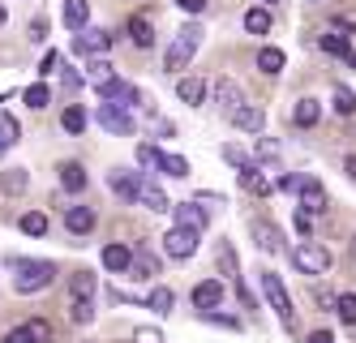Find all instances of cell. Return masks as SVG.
<instances>
[{
    "mask_svg": "<svg viewBox=\"0 0 356 343\" xmlns=\"http://www.w3.org/2000/svg\"><path fill=\"white\" fill-rule=\"evenodd\" d=\"M9 271H13V292H22V296H35L56 283V266L39 262V257H9Z\"/></svg>",
    "mask_w": 356,
    "mask_h": 343,
    "instance_id": "6da1fadb",
    "label": "cell"
},
{
    "mask_svg": "<svg viewBox=\"0 0 356 343\" xmlns=\"http://www.w3.org/2000/svg\"><path fill=\"white\" fill-rule=\"evenodd\" d=\"M202 26L197 22H189V26H181V31H176V39H172V47L163 51V69L168 73H185L189 69V61L197 56V47H202Z\"/></svg>",
    "mask_w": 356,
    "mask_h": 343,
    "instance_id": "7a4b0ae2",
    "label": "cell"
},
{
    "mask_svg": "<svg viewBox=\"0 0 356 343\" xmlns=\"http://www.w3.org/2000/svg\"><path fill=\"white\" fill-rule=\"evenodd\" d=\"M258 283H262V292H266V305L279 313V326L292 330V326H296V309H292V296H288L284 279H279L275 271H262V275H258Z\"/></svg>",
    "mask_w": 356,
    "mask_h": 343,
    "instance_id": "3957f363",
    "label": "cell"
},
{
    "mask_svg": "<svg viewBox=\"0 0 356 343\" xmlns=\"http://www.w3.org/2000/svg\"><path fill=\"white\" fill-rule=\"evenodd\" d=\"M330 249L326 245H314V241H305V245H296L292 249V266L300 271V275H326L330 271Z\"/></svg>",
    "mask_w": 356,
    "mask_h": 343,
    "instance_id": "277c9868",
    "label": "cell"
},
{
    "mask_svg": "<svg viewBox=\"0 0 356 343\" xmlns=\"http://www.w3.org/2000/svg\"><path fill=\"white\" fill-rule=\"evenodd\" d=\"M99 125L108 129L112 138H134V112L129 108H120V103H104V108H99Z\"/></svg>",
    "mask_w": 356,
    "mask_h": 343,
    "instance_id": "5b68a950",
    "label": "cell"
},
{
    "mask_svg": "<svg viewBox=\"0 0 356 343\" xmlns=\"http://www.w3.org/2000/svg\"><path fill=\"white\" fill-rule=\"evenodd\" d=\"M108 47H112V35H108V31H99V26H86V31L73 39V51H78V56H86V61L104 56Z\"/></svg>",
    "mask_w": 356,
    "mask_h": 343,
    "instance_id": "8992f818",
    "label": "cell"
},
{
    "mask_svg": "<svg viewBox=\"0 0 356 343\" xmlns=\"http://www.w3.org/2000/svg\"><path fill=\"white\" fill-rule=\"evenodd\" d=\"M5 343H52V322L47 318H31V322H22L5 335Z\"/></svg>",
    "mask_w": 356,
    "mask_h": 343,
    "instance_id": "52a82bcc",
    "label": "cell"
},
{
    "mask_svg": "<svg viewBox=\"0 0 356 343\" xmlns=\"http://www.w3.org/2000/svg\"><path fill=\"white\" fill-rule=\"evenodd\" d=\"M197 236H202V232H193V228H172V232L163 236L168 257H193V253H197Z\"/></svg>",
    "mask_w": 356,
    "mask_h": 343,
    "instance_id": "ba28073f",
    "label": "cell"
},
{
    "mask_svg": "<svg viewBox=\"0 0 356 343\" xmlns=\"http://www.w3.org/2000/svg\"><path fill=\"white\" fill-rule=\"evenodd\" d=\"M296 206L305 210V215H322V210H326V189H322L314 176H305L300 193H296Z\"/></svg>",
    "mask_w": 356,
    "mask_h": 343,
    "instance_id": "9c48e42d",
    "label": "cell"
},
{
    "mask_svg": "<svg viewBox=\"0 0 356 343\" xmlns=\"http://www.w3.org/2000/svg\"><path fill=\"white\" fill-rule=\"evenodd\" d=\"M108 184H112V193H120L124 202H138V193H142V172H129V168H116V172L108 176Z\"/></svg>",
    "mask_w": 356,
    "mask_h": 343,
    "instance_id": "30bf717a",
    "label": "cell"
},
{
    "mask_svg": "<svg viewBox=\"0 0 356 343\" xmlns=\"http://www.w3.org/2000/svg\"><path fill=\"white\" fill-rule=\"evenodd\" d=\"M219 305H223V283L219 279H202L193 287V309L207 313V309H219Z\"/></svg>",
    "mask_w": 356,
    "mask_h": 343,
    "instance_id": "8fae6325",
    "label": "cell"
},
{
    "mask_svg": "<svg viewBox=\"0 0 356 343\" xmlns=\"http://www.w3.org/2000/svg\"><path fill=\"white\" fill-rule=\"evenodd\" d=\"M215 99H219V108H223L227 116H236V112L245 108L241 86H236V82H227V77H219V82H215Z\"/></svg>",
    "mask_w": 356,
    "mask_h": 343,
    "instance_id": "7c38bea8",
    "label": "cell"
},
{
    "mask_svg": "<svg viewBox=\"0 0 356 343\" xmlns=\"http://www.w3.org/2000/svg\"><path fill=\"white\" fill-rule=\"evenodd\" d=\"M95 219H99L95 206H69V210H65V228H69L73 236H86V232L95 228Z\"/></svg>",
    "mask_w": 356,
    "mask_h": 343,
    "instance_id": "4fadbf2b",
    "label": "cell"
},
{
    "mask_svg": "<svg viewBox=\"0 0 356 343\" xmlns=\"http://www.w3.org/2000/svg\"><path fill=\"white\" fill-rule=\"evenodd\" d=\"M104 266L112 271V275H124L134 266V253H129V245H120V241H112L108 249H104Z\"/></svg>",
    "mask_w": 356,
    "mask_h": 343,
    "instance_id": "5bb4252c",
    "label": "cell"
},
{
    "mask_svg": "<svg viewBox=\"0 0 356 343\" xmlns=\"http://www.w3.org/2000/svg\"><path fill=\"white\" fill-rule=\"evenodd\" d=\"M236 129H245V134H262V125H266V112L258 108V103H245V108L232 116Z\"/></svg>",
    "mask_w": 356,
    "mask_h": 343,
    "instance_id": "9a60e30c",
    "label": "cell"
},
{
    "mask_svg": "<svg viewBox=\"0 0 356 343\" xmlns=\"http://www.w3.org/2000/svg\"><path fill=\"white\" fill-rule=\"evenodd\" d=\"M86 22H90V5H86V0H65V26H69V31L82 35Z\"/></svg>",
    "mask_w": 356,
    "mask_h": 343,
    "instance_id": "2e32d148",
    "label": "cell"
},
{
    "mask_svg": "<svg viewBox=\"0 0 356 343\" xmlns=\"http://www.w3.org/2000/svg\"><path fill=\"white\" fill-rule=\"evenodd\" d=\"M60 189H65V193H82V189H86V168L73 163V159L60 163Z\"/></svg>",
    "mask_w": 356,
    "mask_h": 343,
    "instance_id": "e0dca14e",
    "label": "cell"
},
{
    "mask_svg": "<svg viewBox=\"0 0 356 343\" xmlns=\"http://www.w3.org/2000/svg\"><path fill=\"white\" fill-rule=\"evenodd\" d=\"M176 228H193V232H202V228H207V210L193 206V202H181V206H176Z\"/></svg>",
    "mask_w": 356,
    "mask_h": 343,
    "instance_id": "ac0fdd59",
    "label": "cell"
},
{
    "mask_svg": "<svg viewBox=\"0 0 356 343\" xmlns=\"http://www.w3.org/2000/svg\"><path fill=\"white\" fill-rule=\"evenodd\" d=\"M176 95H181V103L197 108V103L207 99V82H202V77H181V82H176Z\"/></svg>",
    "mask_w": 356,
    "mask_h": 343,
    "instance_id": "d6986e66",
    "label": "cell"
},
{
    "mask_svg": "<svg viewBox=\"0 0 356 343\" xmlns=\"http://www.w3.org/2000/svg\"><path fill=\"white\" fill-rule=\"evenodd\" d=\"M318 116H322V103H318V99H296L292 120H296L300 129H314V125H318Z\"/></svg>",
    "mask_w": 356,
    "mask_h": 343,
    "instance_id": "ffe728a7",
    "label": "cell"
},
{
    "mask_svg": "<svg viewBox=\"0 0 356 343\" xmlns=\"http://www.w3.org/2000/svg\"><path fill=\"white\" fill-rule=\"evenodd\" d=\"M138 202H142L146 210H155V215H163V210H172L168 193L159 189V184H146V180H142V193H138Z\"/></svg>",
    "mask_w": 356,
    "mask_h": 343,
    "instance_id": "44dd1931",
    "label": "cell"
},
{
    "mask_svg": "<svg viewBox=\"0 0 356 343\" xmlns=\"http://www.w3.org/2000/svg\"><path fill=\"white\" fill-rule=\"evenodd\" d=\"M129 39H134L138 47H150V43H155V26H150V17H142V13L129 17Z\"/></svg>",
    "mask_w": 356,
    "mask_h": 343,
    "instance_id": "7402d4cb",
    "label": "cell"
},
{
    "mask_svg": "<svg viewBox=\"0 0 356 343\" xmlns=\"http://www.w3.org/2000/svg\"><path fill=\"white\" fill-rule=\"evenodd\" d=\"M241 189H249V193L266 198V193H270V180L262 176V168H258V163H253V168H245V172H241Z\"/></svg>",
    "mask_w": 356,
    "mask_h": 343,
    "instance_id": "603a6c76",
    "label": "cell"
},
{
    "mask_svg": "<svg viewBox=\"0 0 356 343\" xmlns=\"http://www.w3.org/2000/svg\"><path fill=\"white\" fill-rule=\"evenodd\" d=\"M26 184H31L26 168H5V172H0V189H5V193H22Z\"/></svg>",
    "mask_w": 356,
    "mask_h": 343,
    "instance_id": "cb8c5ba5",
    "label": "cell"
},
{
    "mask_svg": "<svg viewBox=\"0 0 356 343\" xmlns=\"http://www.w3.org/2000/svg\"><path fill=\"white\" fill-rule=\"evenodd\" d=\"M253 241H258L262 253H279V232L270 223H253Z\"/></svg>",
    "mask_w": 356,
    "mask_h": 343,
    "instance_id": "d4e9b609",
    "label": "cell"
},
{
    "mask_svg": "<svg viewBox=\"0 0 356 343\" xmlns=\"http://www.w3.org/2000/svg\"><path fill=\"white\" fill-rule=\"evenodd\" d=\"M17 228L26 236H47V215H43V210H26V215L17 219Z\"/></svg>",
    "mask_w": 356,
    "mask_h": 343,
    "instance_id": "484cf974",
    "label": "cell"
},
{
    "mask_svg": "<svg viewBox=\"0 0 356 343\" xmlns=\"http://www.w3.org/2000/svg\"><path fill=\"white\" fill-rule=\"evenodd\" d=\"M60 125H65V134H86V108H78V103L65 108L60 112Z\"/></svg>",
    "mask_w": 356,
    "mask_h": 343,
    "instance_id": "4316f807",
    "label": "cell"
},
{
    "mask_svg": "<svg viewBox=\"0 0 356 343\" xmlns=\"http://www.w3.org/2000/svg\"><path fill=\"white\" fill-rule=\"evenodd\" d=\"M82 77H86L90 86H104L108 77H112V65H108L104 56H95V61H86V73H82Z\"/></svg>",
    "mask_w": 356,
    "mask_h": 343,
    "instance_id": "83f0119b",
    "label": "cell"
},
{
    "mask_svg": "<svg viewBox=\"0 0 356 343\" xmlns=\"http://www.w3.org/2000/svg\"><path fill=\"white\" fill-rule=\"evenodd\" d=\"M69 287H73V301H90L95 296V275L90 271H78L69 279Z\"/></svg>",
    "mask_w": 356,
    "mask_h": 343,
    "instance_id": "f1b7e54d",
    "label": "cell"
},
{
    "mask_svg": "<svg viewBox=\"0 0 356 343\" xmlns=\"http://www.w3.org/2000/svg\"><path fill=\"white\" fill-rule=\"evenodd\" d=\"M318 43H322V51H330V56H348V51H352V47H348V35H343V31H326V35H322Z\"/></svg>",
    "mask_w": 356,
    "mask_h": 343,
    "instance_id": "f546056e",
    "label": "cell"
},
{
    "mask_svg": "<svg viewBox=\"0 0 356 343\" xmlns=\"http://www.w3.org/2000/svg\"><path fill=\"white\" fill-rule=\"evenodd\" d=\"M245 31H249V35H266V31H270V13L253 5V9L245 13Z\"/></svg>",
    "mask_w": 356,
    "mask_h": 343,
    "instance_id": "4dcf8cb0",
    "label": "cell"
},
{
    "mask_svg": "<svg viewBox=\"0 0 356 343\" xmlns=\"http://www.w3.org/2000/svg\"><path fill=\"white\" fill-rule=\"evenodd\" d=\"M159 168H163L168 176H176V180H185V176H189V159H185V154H163Z\"/></svg>",
    "mask_w": 356,
    "mask_h": 343,
    "instance_id": "1f68e13d",
    "label": "cell"
},
{
    "mask_svg": "<svg viewBox=\"0 0 356 343\" xmlns=\"http://www.w3.org/2000/svg\"><path fill=\"white\" fill-rule=\"evenodd\" d=\"M134 279H155L159 275V257H150V253H142V257H134Z\"/></svg>",
    "mask_w": 356,
    "mask_h": 343,
    "instance_id": "d6a6232c",
    "label": "cell"
},
{
    "mask_svg": "<svg viewBox=\"0 0 356 343\" xmlns=\"http://www.w3.org/2000/svg\"><path fill=\"white\" fill-rule=\"evenodd\" d=\"M258 69L262 73H279V69H284V51H279V47H262L258 51Z\"/></svg>",
    "mask_w": 356,
    "mask_h": 343,
    "instance_id": "836d02e7",
    "label": "cell"
},
{
    "mask_svg": "<svg viewBox=\"0 0 356 343\" xmlns=\"http://www.w3.org/2000/svg\"><path fill=\"white\" fill-rule=\"evenodd\" d=\"M330 99H335V112H339V116H352V112H356V95H352L348 86H335V90H330Z\"/></svg>",
    "mask_w": 356,
    "mask_h": 343,
    "instance_id": "e575fe53",
    "label": "cell"
},
{
    "mask_svg": "<svg viewBox=\"0 0 356 343\" xmlns=\"http://www.w3.org/2000/svg\"><path fill=\"white\" fill-rule=\"evenodd\" d=\"M22 99H26V108H47V99H52V90H47L43 82H35V86H26V95H22Z\"/></svg>",
    "mask_w": 356,
    "mask_h": 343,
    "instance_id": "d590c367",
    "label": "cell"
},
{
    "mask_svg": "<svg viewBox=\"0 0 356 343\" xmlns=\"http://www.w3.org/2000/svg\"><path fill=\"white\" fill-rule=\"evenodd\" d=\"M146 309H155V313H172V287H155V292L146 296Z\"/></svg>",
    "mask_w": 356,
    "mask_h": 343,
    "instance_id": "8d00e7d4",
    "label": "cell"
},
{
    "mask_svg": "<svg viewBox=\"0 0 356 343\" xmlns=\"http://www.w3.org/2000/svg\"><path fill=\"white\" fill-rule=\"evenodd\" d=\"M335 309H339V318H343L348 326H356V292H343V296H335Z\"/></svg>",
    "mask_w": 356,
    "mask_h": 343,
    "instance_id": "74e56055",
    "label": "cell"
},
{
    "mask_svg": "<svg viewBox=\"0 0 356 343\" xmlns=\"http://www.w3.org/2000/svg\"><path fill=\"white\" fill-rule=\"evenodd\" d=\"M232 287H236V301H241V309H249V313H258V301H253V292H249V283H245V275H236V279H232Z\"/></svg>",
    "mask_w": 356,
    "mask_h": 343,
    "instance_id": "f35d334b",
    "label": "cell"
},
{
    "mask_svg": "<svg viewBox=\"0 0 356 343\" xmlns=\"http://www.w3.org/2000/svg\"><path fill=\"white\" fill-rule=\"evenodd\" d=\"M69 318L78 322V326H86V322L95 318V305H90V301H73V305H69Z\"/></svg>",
    "mask_w": 356,
    "mask_h": 343,
    "instance_id": "ab89813d",
    "label": "cell"
},
{
    "mask_svg": "<svg viewBox=\"0 0 356 343\" xmlns=\"http://www.w3.org/2000/svg\"><path fill=\"white\" fill-rule=\"evenodd\" d=\"M202 318H207L211 326H223V330H241V322L232 318V313H215V309H207V313H202Z\"/></svg>",
    "mask_w": 356,
    "mask_h": 343,
    "instance_id": "60d3db41",
    "label": "cell"
},
{
    "mask_svg": "<svg viewBox=\"0 0 356 343\" xmlns=\"http://www.w3.org/2000/svg\"><path fill=\"white\" fill-rule=\"evenodd\" d=\"M159 159H163V150H155L150 142L138 146V163H142V168H159Z\"/></svg>",
    "mask_w": 356,
    "mask_h": 343,
    "instance_id": "b9f144b4",
    "label": "cell"
},
{
    "mask_svg": "<svg viewBox=\"0 0 356 343\" xmlns=\"http://www.w3.org/2000/svg\"><path fill=\"white\" fill-rule=\"evenodd\" d=\"M262 163H270V168L279 163V146H275L270 138H262V142H258V168H262Z\"/></svg>",
    "mask_w": 356,
    "mask_h": 343,
    "instance_id": "7bdbcfd3",
    "label": "cell"
},
{
    "mask_svg": "<svg viewBox=\"0 0 356 343\" xmlns=\"http://www.w3.org/2000/svg\"><path fill=\"white\" fill-rule=\"evenodd\" d=\"M223 159L232 163V168H241V172H245V168H253V159H249V154H245L241 146H223Z\"/></svg>",
    "mask_w": 356,
    "mask_h": 343,
    "instance_id": "ee69618b",
    "label": "cell"
},
{
    "mask_svg": "<svg viewBox=\"0 0 356 343\" xmlns=\"http://www.w3.org/2000/svg\"><path fill=\"white\" fill-rule=\"evenodd\" d=\"M0 134H5L9 142H17V138H22V125H17L9 112H0Z\"/></svg>",
    "mask_w": 356,
    "mask_h": 343,
    "instance_id": "f6af8a7d",
    "label": "cell"
},
{
    "mask_svg": "<svg viewBox=\"0 0 356 343\" xmlns=\"http://www.w3.org/2000/svg\"><path fill=\"white\" fill-rule=\"evenodd\" d=\"M300 184H305V176H279V189H284V193H300Z\"/></svg>",
    "mask_w": 356,
    "mask_h": 343,
    "instance_id": "bcb514c9",
    "label": "cell"
},
{
    "mask_svg": "<svg viewBox=\"0 0 356 343\" xmlns=\"http://www.w3.org/2000/svg\"><path fill=\"white\" fill-rule=\"evenodd\" d=\"M56 69H60V56H56V51H47V56H43V65H39V73H43V77H52Z\"/></svg>",
    "mask_w": 356,
    "mask_h": 343,
    "instance_id": "7dc6e473",
    "label": "cell"
},
{
    "mask_svg": "<svg viewBox=\"0 0 356 343\" xmlns=\"http://www.w3.org/2000/svg\"><path fill=\"white\" fill-rule=\"evenodd\" d=\"M134 339H138V343H163V335H159V330H150V326H142Z\"/></svg>",
    "mask_w": 356,
    "mask_h": 343,
    "instance_id": "c3c4849f",
    "label": "cell"
},
{
    "mask_svg": "<svg viewBox=\"0 0 356 343\" xmlns=\"http://www.w3.org/2000/svg\"><path fill=\"white\" fill-rule=\"evenodd\" d=\"M176 5H181L185 13H202V9H207V0H176Z\"/></svg>",
    "mask_w": 356,
    "mask_h": 343,
    "instance_id": "681fc988",
    "label": "cell"
},
{
    "mask_svg": "<svg viewBox=\"0 0 356 343\" xmlns=\"http://www.w3.org/2000/svg\"><path fill=\"white\" fill-rule=\"evenodd\" d=\"M305 343H335V335H330V330H314V335L305 339Z\"/></svg>",
    "mask_w": 356,
    "mask_h": 343,
    "instance_id": "f907efd6",
    "label": "cell"
},
{
    "mask_svg": "<svg viewBox=\"0 0 356 343\" xmlns=\"http://www.w3.org/2000/svg\"><path fill=\"white\" fill-rule=\"evenodd\" d=\"M296 232H300V236H309V215H305V210L296 215Z\"/></svg>",
    "mask_w": 356,
    "mask_h": 343,
    "instance_id": "816d5d0a",
    "label": "cell"
},
{
    "mask_svg": "<svg viewBox=\"0 0 356 343\" xmlns=\"http://www.w3.org/2000/svg\"><path fill=\"white\" fill-rule=\"evenodd\" d=\"M343 168H348V176L356 180V154H348V159H343Z\"/></svg>",
    "mask_w": 356,
    "mask_h": 343,
    "instance_id": "f5cc1de1",
    "label": "cell"
},
{
    "mask_svg": "<svg viewBox=\"0 0 356 343\" xmlns=\"http://www.w3.org/2000/svg\"><path fill=\"white\" fill-rule=\"evenodd\" d=\"M9 146H13V142H9L5 134H0V159H5V150H9Z\"/></svg>",
    "mask_w": 356,
    "mask_h": 343,
    "instance_id": "db71d44e",
    "label": "cell"
},
{
    "mask_svg": "<svg viewBox=\"0 0 356 343\" xmlns=\"http://www.w3.org/2000/svg\"><path fill=\"white\" fill-rule=\"evenodd\" d=\"M348 65H352V69H356V47H352V51H348Z\"/></svg>",
    "mask_w": 356,
    "mask_h": 343,
    "instance_id": "11a10c76",
    "label": "cell"
},
{
    "mask_svg": "<svg viewBox=\"0 0 356 343\" xmlns=\"http://www.w3.org/2000/svg\"><path fill=\"white\" fill-rule=\"evenodd\" d=\"M0 26H5V9H0Z\"/></svg>",
    "mask_w": 356,
    "mask_h": 343,
    "instance_id": "9f6ffc18",
    "label": "cell"
},
{
    "mask_svg": "<svg viewBox=\"0 0 356 343\" xmlns=\"http://www.w3.org/2000/svg\"><path fill=\"white\" fill-rule=\"evenodd\" d=\"M309 5H318V0H309Z\"/></svg>",
    "mask_w": 356,
    "mask_h": 343,
    "instance_id": "6f0895ef",
    "label": "cell"
},
{
    "mask_svg": "<svg viewBox=\"0 0 356 343\" xmlns=\"http://www.w3.org/2000/svg\"><path fill=\"white\" fill-rule=\"evenodd\" d=\"M266 5H270V0H266Z\"/></svg>",
    "mask_w": 356,
    "mask_h": 343,
    "instance_id": "680465c9",
    "label": "cell"
}]
</instances>
